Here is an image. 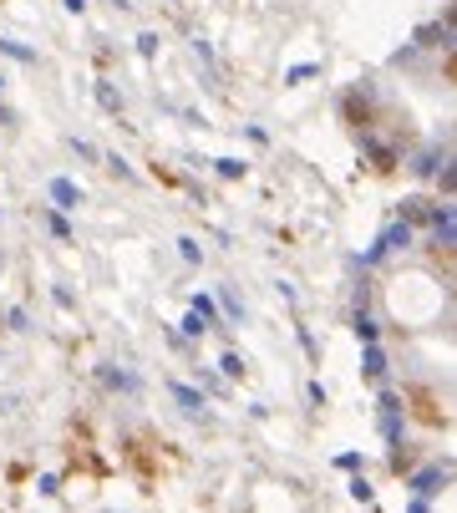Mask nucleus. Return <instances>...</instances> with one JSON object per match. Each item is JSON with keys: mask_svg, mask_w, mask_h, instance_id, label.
<instances>
[{"mask_svg": "<svg viewBox=\"0 0 457 513\" xmlns=\"http://www.w3.org/2000/svg\"><path fill=\"white\" fill-rule=\"evenodd\" d=\"M51 199H56V208H77V183L72 178H51Z\"/></svg>", "mask_w": 457, "mask_h": 513, "instance_id": "obj_1", "label": "nucleus"}, {"mask_svg": "<svg viewBox=\"0 0 457 513\" xmlns=\"http://www.w3.org/2000/svg\"><path fill=\"white\" fill-rule=\"evenodd\" d=\"M447 478V467H427V473H417V478H411V488H417V493L427 498V493H437V483Z\"/></svg>", "mask_w": 457, "mask_h": 513, "instance_id": "obj_2", "label": "nucleus"}, {"mask_svg": "<svg viewBox=\"0 0 457 513\" xmlns=\"http://www.w3.org/2000/svg\"><path fill=\"white\" fill-rule=\"evenodd\" d=\"M173 397L183 401V412H199V407H204V392H193V387H183V381H173Z\"/></svg>", "mask_w": 457, "mask_h": 513, "instance_id": "obj_3", "label": "nucleus"}, {"mask_svg": "<svg viewBox=\"0 0 457 513\" xmlns=\"http://www.w3.org/2000/svg\"><path fill=\"white\" fill-rule=\"evenodd\" d=\"M381 371H386V356H381V346H366V376H376V381H381Z\"/></svg>", "mask_w": 457, "mask_h": 513, "instance_id": "obj_4", "label": "nucleus"}, {"mask_svg": "<svg viewBox=\"0 0 457 513\" xmlns=\"http://www.w3.org/2000/svg\"><path fill=\"white\" fill-rule=\"evenodd\" d=\"M356 335L366 340V346H376V320L371 315H356Z\"/></svg>", "mask_w": 457, "mask_h": 513, "instance_id": "obj_5", "label": "nucleus"}, {"mask_svg": "<svg viewBox=\"0 0 457 513\" xmlns=\"http://www.w3.org/2000/svg\"><path fill=\"white\" fill-rule=\"evenodd\" d=\"M193 315H199L204 326H208V320H213V300H208V295H193Z\"/></svg>", "mask_w": 457, "mask_h": 513, "instance_id": "obj_6", "label": "nucleus"}, {"mask_svg": "<svg viewBox=\"0 0 457 513\" xmlns=\"http://www.w3.org/2000/svg\"><path fill=\"white\" fill-rule=\"evenodd\" d=\"M219 173L234 178V173H244V163H234V158H219Z\"/></svg>", "mask_w": 457, "mask_h": 513, "instance_id": "obj_7", "label": "nucleus"}]
</instances>
